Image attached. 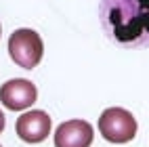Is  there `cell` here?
Segmentation results:
<instances>
[{
  "label": "cell",
  "instance_id": "1",
  "mask_svg": "<svg viewBox=\"0 0 149 147\" xmlns=\"http://www.w3.org/2000/svg\"><path fill=\"white\" fill-rule=\"evenodd\" d=\"M97 15L111 44L128 51L149 48V0H99Z\"/></svg>",
  "mask_w": 149,
  "mask_h": 147
},
{
  "label": "cell",
  "instance_id": "2",
  "mask_svg": "<svg viewBox=\"0 0 149 147\" xmlns=\"http://www.w3.org/2000/svg\"><path fill=\"white\" fill-rule=\"evenodd\" d=\"M8 55L11 59L23 70H34L42 61L44 55V42L36 29L19 27L8 38Z\"/></svg>",
  "mask_w": 149,
  "mask_h": 147
},
{
  "label": "cell",
  "instance_id": "3",
  "mask_svg": "<svg viewBox=\"0 0 149 147\" xmlns=\"http://www.w3.org/2000/svg\"><path fill=\"white\" fill-rule=\"evenodd\" d=\"M99 132L109 143H128L136 134V120L124 107H107L99 116Z\"/></svg>",
  "mask_w": 149,
  "mask_h": 147
},
{
  "label": "cell",
  "instance_id": "4",
  "mask_svg": "<svg viewBox=\"0 0 149 147\" xmlns=\"http://www.w3.org/2000/svg\"><path fill=\"white\" fill-rule=\"evenodd\" d=\"M38 99V88L25 78H13L0 86V103L11 111H23Z\"/></svg>",
  "mask_w": 149,
  "mask_h": 147
},
{
  "label": "cell",
  "instance_id": "5",
  "mask_svg": "<svg viewBox=\"0 0 149 147\" xmlns=\"http://www.w3.org/2000/svg\"><path fill=\"white\" fill-rule=\"evenodd\" d=\"M15 130L19 134V139L25 143H42L51 134V116L42 109L25 111L23 116L17 118Z\"/></svg>",
  "mask_w": 149,
  "mask_h": 147
},
{
  "label": "cell",
  "instance_id": "6",
  "mask_svg": "<svg viewBox=\"0 0 149 147\" xmlns=\"http://www.w3.org/2000/svg\"><path fill=\"white\" fill-rule=\"evenodd\" d=\"M95 130L86 120H67L55 130V147H91Z\"/></svg>",
  "mask_w": 149,
  "mask_h": 147
},
{
  "label": "cell",
  "instance_id": "7",
  "mask_svg": "<svg viewBox=\"0 0 149 147\" xmlns=\"http://www.w3.org/2000/svg\"><path fill=\"white\" fill-rule=\"evenodd\" d=\"M2 130H4V114L0 111V132H2Z\"/></svg>",
  "mask_w": 149,
  "mask_h": 147
},
{
  "label": "cell",
  "instance_id": "8",
  "mask_svg": "<svg viewBox=\"0 0 149 147\" xmlns=\"http://www.w3.org/2000/svg\"><path fill=\"white\" fill-rule=\"evenodd\" d=\"M0 34H2V25H0Z\"/></svg>",
  "mask_w": 149,
  "mask_h": 147
},
{
  "label": "cell",
  "instance_id": "9",
  "mask_svg": "<svg viewBox=\"0 0 149 147\" xmlns=\"http://www.w3.org/2000/svg\"><path fill=\"white\" fill-rule=\"evenodd\" d=\"M0 147H2V145H0Z\"/></svg>",
  "mask_w": 149,
  "mask_h": 147
}]
</instances>
